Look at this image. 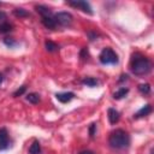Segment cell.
I'll return each mask as SVG.
<instances>
[{"instance_id": "4316f807", "label": "cell", "mask_w": 154, "mask_h": 154, "mask_svg": "<svg viewBox=\"0 0 154 154\" xmlns=\"http://www.w3.org/2000/svg\"><path fill=\"white\" fill-rule=\"evenodd\" d=\"M79 154H94L91 150H83V152H81Z\"/></svg>"}, {"instance_id": "7c38bea8", "label": "cell", "mask_w": 154, "mask_h": 154, "mask_svg": "<svg viewBox=\"0 0 154 154\" xmlns=\"http://www.w3.org/2000/svg\"><path fill=\"white\" fill-rule=\"evenodd\" d=\"M41 153V146L38 141H34L29 148V154H40Z\"/></svg>"}, {"instance_id": "ac0fdd59", "label": "cell", "mask_w": 154, "mask_h": 154, "mask_svg": "<svg viewBox=\"0 0 154 154\" xmlns=\"http://www.w3.org/2000/svg\"><path fill=\"white\" fill-rule=\"evenodd\" d=\"M13 14H14L16 17H19V18L29 17V16H30V13H29L26 10H24V8H14V10H13Z\"/></svg>"}, {"instance_id": "2e32d148", "label": "cell", "mask_w": 154, "mask_h": 154, "mask_svg": "<svg viewBox=\"0 0 154 154\" xmlns=\"http://www.w3.org/2000/svg\"><path fill=\"white\" fill-rule=\"evenodd\" d=\"M45 47H46V49H47L48 52H55V51L59 49V46H58L55 42L51 41V40H47V41L45 42Z\"/></svg>"}, {"instance_id": "ffe728a7", "label": "cell", "mask_w": 154, "mask_h": 154, "mask_svg": "<svg viewBox=\"0 0 154 154\" xmlns=\"http://www.w3.org/2000/svg\"><path fill=\"white\" fill-rule=\"evenodd\" d=\"M138 90H140L142 94L148 95V94H150V85H149L148 83H142V84L138 85Z\"/></svg>"}, {"instance_id": "44dd1931", "label": "cell", "mask_w": 154, "mask_h": 154, "mask_svg": "<svg viewBox=\"0 0 154 154\" xmlns=\"http://www.w3.org/2000/svg\"><path fill=\"white\" fill-rule=\"evenodd\" d=\"M25 90H26V87H25V85H22L20 88H18V89L13 93V96H14V97H18V96L23 95V94L25 93Z\"/></svg>"}, {"instance_id": "7a4b0ae2", "label": "cell", "mask_w": 154, "mask_h": 154, "mask_svg": "<svg viewBox=\"0 0 154 154\" xmlns=\"http://www.w3.org/2000/svg\"><path fill=\"white\" fill-rule=\"evenodd\" d=\"M152 70V63L148 58L136 54L131 60V72L136 76H144Z\"/></svg>"}, {"instance_id": "30bf717a", "label": "cell", "mask_w": 154, "mask_h": 154, "mask_svg": "<svg viewBox=\"0 0 154 154\" xmlns=\"http://www.w3.org/2000/svg\"><path fill=\"white\" fill-rule=\"evenodd\" d=\"M153 108L150 105H146L143 106L141 109H138V112L136 114H134V118H141V117H144V116H148L149 113H152Z\"/></svg>"}, {"instance_id": "cb8c5ba5", "label": "cell", "mask_w": 154, "mask_h": 154, "mask_svg": "<svg viewBox=\"0 0 154 154\" xmlns=\"http://www.w3.org/2000/svg\"><path fill=\"white\" fill-rule=\"evenodd\" d=\"M88 35L90 36V40H91V41L95 40V37H97V34H96V32H94V34H93V32H88Z\"/></svg>"}, {"instance_id": "277c9868", "label": "cell", "mask_w": 154, "mask_h": 154, "mask_svg": "<svg viewBox=\"0 0 154 154\" xmlns=\"http://www.w3.org/2000/svg\"><path fill=\"white\" fill-rule=\"evenodd\" d=\"M57 25H61V26H67L72 23V14L69 12H58L53 16Z\"/></svg>"}, {"instance_id": "603a6c76", "label": "cell", "mask_w": 154, "mask_h": 154, "mask_svg": "<svg viewBox=\"0 0 154 154\" xmlns=\"http://www.w3.org/2000/svg\"><path fill=\"white\" fill-rule=\"evenodd\" d=\"M79 57L83 59V60H85L87 59V57H88V49L84 47V48H82V51H81V54H79Z\"/></svg>"}, {"instance_id": "ba28073f", "label": "cell", "mask_w": 154, "mask_h": 154, "mask_svg": "<svg viewBox=\"0 0 154 154\" xmlns=\"http://www.w3.org/2000/svg\"><path fill=\"white\" fill-rule=\"evenodd\" d=\"M107 114H108V120H109V123L112 125L116 124V123H118V120H119V112L116 108H112V107L108 108Z\"/></svg>"}, {"instance_id": "6da1fadb", "label": "cell", "mask_w": 154, "mask_h": 154, "mask_svg": "<svg viewBox=\"0 0 154 154\" xmlns=\"http://www.w3.org/2000/svg\"><path fill=\"white\" fill-rule=\"evenodd\" d=\"M108 144L113 149H123L130 144V136L123 129H116L109 134Z\"/></svg>"}, {"instance_id": "e0dca14e", "label": "cell", "mask_w": 154, "mask_h": 154, "mask_svg": "<svg viewBox=\"0 0 154 154\" xmlns=\"http://www.w3.org/2000/svg\"><path fill=\"white\" fill-rule=\"evenodd\" d=\"M26 100H28L30 103L36 105V103H38V101H40V95H38L37 93H29V94L26 95Z\"/></svg>"}, {"instance_id": "4fadbf2b", "label": "cell", "mask_w": 154, "mask_h": 154, "mask_svg": "<svg viewBox=\"0 0 154 154\" xmlns=\"http://www.w3.org/2000/svg\"><path fill=\"white\" fill-rule=\"evenodd\" d=\"M82 84H84L87 87H96L99 84V81L93 77H85L82 79Z\"/></svg>"}, {"instance_id": "9c48e42d", "label": "cell", "mask_w": 154, "mask_h": 154, "mask_svg": "<svg viewBox=\"0 0 154 154\" xmlns=\"http://www.w3.org/2000/svg\"><path fill=\"white\" fill-rule=\"evenodd\" d=\"M41 22L42 24L48 28V29H55L57 28V23L53 18V16H49V17H41Z\"/></svg>"}, {"instance_id": "3957f363", "label": "cell", "mask_w": 154, "mask_h": 154, "mask_svg": "<svg viewBox=\"0 0 154 154\" xmlns=\"http://www.w3.org/2000/svg\"><path fill=\"white\" fill-rule=\"evenodd\" d=\"M99 60L103 65H114L118 63V55L112 48L106 47L101 51V53L99 55Z\"/></svg>"}, {"instance_id": "52a82bcc", "label": "cell", "mask_w": 154, "mask_h": 154, "mask_svg": "<svg viewBox=\"0 0 154 154\" xmlns=\"http://www.w3.org/2000/svg\"><path fill=\"white\" fill-rule=\"evenodd\" d=\"M55 97L59 102L61 103H66L69 101H71L73 97H75V94L72 91H65V93H57L55 94Z\"/></svg>"}, {"instance_id": "5b68a950", "label": "cell", "mask_w": 154, "mask_h": 154, "mask_svg": "<svg viewBox=\"0 0 154 154\" xmlns=\"http://www.w3.org/2000/svg\"><path fill=\"white\" fill-rule=\"evenodd\" d=\"M66 4L69 6H72L75 8H78L88 14H93V10H91V6L89 2L87 1H83V0H72V1H66Z\"/></svg>"}, {"instance_id": "f1b7e54d", "label": "cell", "mask_w": 154, "mask_h": 154, "mask_svg": "<svg viewBox=\"0 0 154 154\" xmlns=\"http://www.w3.org/2000/svg\"><path fill=\"white\" fill-rule=\"evenodd\" d=\"M0 5H1V4H0Z\"/></svg>"}, {"instance_id": "83f0119b", "label": "cell", "mask_w": 154, "mask_h": 154, "mask_svg": "<svg viewBox=\"0 0 154 154\" xmlns=\"http://www.w3.org/2000/svg\"><path fill=\"white\" fill-rule=\"evenodd\" d=\"M2 81H4V76H2V73H0V85L2 84Z\"/></svg>"}, {"instance_id": "d6986e66", "label": "cell", "mask_w": 154, "mask_h": 154, "mask_svg": "<svg viewBox=\"0 0 154 154\" xmlns=\"http://www.w3.org/2000/svg\"><path fill=\"white\" fill-rule=\"evenodd\" d=\"M4 43H5L7 47H10V48H14V47L18 45V42H17L13 37H5V38H4Z\"/></svg>"}, {"instance_id": "8992f818", "label": "cell", "mask_w": 154, "mask_h": 154, "mask_svg": "<svg viewBox=\"0 0 154 154\" xmlns=\"http://www.w3.org/2000/svg\"><path fill=\"white\" fill-rule=\"evenodd\" d=\"M10 147V137L6 128H0V150H6Z\"/></svg>"}, {"instance_id": "9a60e30c", "label": "cell", "mask_w": 154, "mask_h": 154, "mask_svg": "<svg viewBox=\"0 0 154 154\" xmlns=\"http://www.w3.org/2000/svg\"><path fill=\"white\" fill-rule=\"evenodd\" d=\"M13 30V25L11 23H7V22H4L0 24V34H7L10 31Z\"/></svg>"}, {"instance_id": "484cf974", "label": "cell", "mask_w": 154, "mask_h": 154, "mask_svg": "<svg viewBox=\"0 0 154 154\" xmlns=\"http://www.w3.org/2000/svg\"><path fill=\"white\" fill-rule=\"evenodd\" d=\"M5 18H6V13L2 12V11H0V20L1 19H5Z\"/></svg>"}, {"instance_id": "8fae6325", "label": "cell", "mask_w": 154, "mask_h": 154, "mask_svg": "<svg viewBox=\"0 0 154 154\" xmlns=\"http://www.w3.org/2000/svg\"><path fill=\"white\" fill-rule=\"evenodd\" d=\"M35 8H36V11L41 14V17H49V16H53L52 12H51V10H49L48 7H46V6H43V5H37V6H35Z\"/></svg>"}, {"instance_id": "7402d4cb", "label": "cell", "mask_w": 154, "mask_h": 154, "mask_svg": "<svg viewBox=\"0 0 154 154\" xmlns=\"http://www.w3.org/2000/svg\"><path fill=\"white\" fill-rule=\"evenodd\" d=\"M95 132H96V123H91L89 126V136L93 138L95 136Z\"/></svg>"}, {"instance_id": "5bb4252c", "label": "cell", "mask_w": 154, "mask_h": 154, "mask_svg": "<svg viewBox=\"0 0 154 154\" xmlns=\"http://www.w3.org/2000/svg\"><path fill=\"white\" fill-rule=\"evenodd\" d=\"M128 93H129V89H128V88H120V89H118L116 93H113V99L120 100V99H123Z\"/></svg>"}, {"instance_id": "d4e9b609", "label": "cell", "mask_w": 154, "mask_h": 154, "mask_svg": "<svg viewBox=\"0 0 154 154\" xmlns=\"http://www.w3.org/2000/svg\"><path fill=\"white\" fill-rule=\"evenodd\" d=\"M128 79V75H120V78H119V82H123V81H126Z\"/></svg>"}]
</instances>
